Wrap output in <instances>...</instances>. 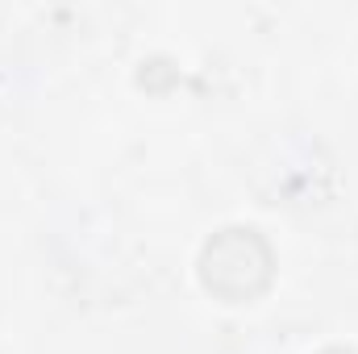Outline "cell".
I'll list each match as a JSON object with an SVG mask.
<instances>
[{"mask_svg":"<svg viewBox=\"0 0 358 354\" xmlns=\"http://www.w3.org/2000/svg\"><path fill=\"white\" fill-rule=\"evenodd\" d=\"M200 288L225 304L259 300L275 279V250L255 225H225L217 229L196 259Z\"/></svg>","mask_w":358,"mask_h":354,"instance_id":"6da1fadb","label":"cell"},{"mask_svg":"<svg viewBox=\"0 0 358 354\" xmlns=\"http://www.w3.org/2000/svg\"><path fill=\"white\" fill-rule=\"evenodd\" d=\"M317 354H358V351H350V346H325V351H317Z\"/></svg>","mask_w":358,"mask_h":354,"instance_id":"7a4b0ae2","label":"cell"}]
</instances>
